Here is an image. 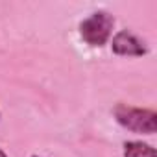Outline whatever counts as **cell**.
<instances>
[{
    "mask_svg": "<svg viewBox=\"0 0 157 157\" xmlns=\"http://www.w3.org/2000/svg\"><path fill=\"white\" fill-rule=\"evenodd\" d=\"M113 115L115 120L128 131L142 133V135H153L157 131V113L153 109H140V107L118 104L115 105Z\"/></svg>",
    "mask_w": 157,
    "mask_h": 157,
    "instance_id": "obj_1",
    "label": "cell"
},
{
    "mask_svg": "<svg viewBox=\"0 0 157 157\" xmlns=\"http://www.w3.org/2000/svg\"><path fill=\"white\" fill-rule=\"evenodd\" d=\"M113 26L115 17L105 10H98L80 22V35L89 46H104L113 35Z\"/></svg>",
    "mask_w": 157,
    "mask_h": 157,
    "instance_id": "obj_2",
    "label": "cell"
},
{
    "mask_svg": "<svg viewBox=\"0 0 157 157\" xmlns=\"http://www.w3.org/2000/svg\"><path fill=\"white\" fill-rule=\"evenodd\" d=\"M111 50L115 56H122V57H142L148 54L146 44L129 30H120L113 35Z\"/></svg>",
    "mask_w": 157,
    "mask_h": 157,
    "instance_id": "obj_3",
    "label": "cell"
},
{
    "mask_svg": "<svg viewBox=\"0 0 157 157\" xmlns=\"http://www.w3.org/2000/svg\"><path fill=\"white\" fill-rule=\"evenodd\" d=\"M124 157H157V150L142 140H129L124 144Z\"/></svg>",
    "mask_w": 157,
    "mask_h": 157,
    "instance_id": "obj_4",
    "label": "cell"
},
{
    "mask_svg": "<svg viewBox=\"0 0 157 157\" xmlns=\"http://www.w3.org/2000/svg\"><path fill=\"white\" fill-rule=\"evenodd\" d=\"M0 157H8V153H6V151H4L2 148H0Z\"/></svg>",
    "mask_w": 157,
    "mask_h": 157,
    "instance_id": "obj_5",
    "label": "cell"
},
{
    "mask_svg": "<svg viewBox=\"0 0 157 157\" xmlns=\"http://www.w3.org/2000/svg\"><path fill=\"white\" fill-rule=\"evenodd\" d=\"M32 157H39V155H32Z\"/></svg>",
    "mask_w": 157,
    "mask_h": 157,
    "instance_id": "obj_6",
    "label": "cell"
},
{
    "mask_svg": "<svg viewBox=\"0 0 157 157\" xmlns=\"http://www.w3.org/2000/svg\"><path fill=\"white\" fill-rule=\"evenodd\" d=\"M0 117H2V115H0Z\"/></svg>",
    "mask_w": 157,
    "mask_h": 157,
    "instance_id": "obj_7",
    "label": "cell"
}]
</instances>
